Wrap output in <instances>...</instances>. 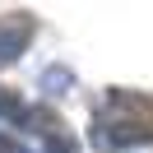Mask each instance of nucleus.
I'll use <instances>...</instances> for the list:
<instances>
[{
	"label": "nucleus",
	"instance_id": "1",
	"mask_svg": "<svg viewBox=\"0 0 153 153\" xmlns=\"http://www.w3.org/2000/svg\"><path fill=\"white\" fill-rule=\"evenodd\" d=\"M97 149H116V144H153V97L130 93V88H111L102 116H97Z\"/></svg>",
	"mask_w": 153,
	"mask_h": 153
},
{
	"label": "nucleus",
	"instance_id": "2",
	"mask_svg": "<svg viewBox=\"0 0 153 153\" xmlns=\"http://www.w3.org/2000/svg\"><path fill=\"white\" fill-rule=\"evenodd\" d=\"M28 42H33V19L28 14H5V19H0V65L14 60Z\"/></svg>",
	"mask_w": 153,
	"mask_h": 153
},
{
	"label": "nucleus",
	"instance_id": "3",
	"mask_svg": "<svg viewBox=\"0 0 153 153\" xmlns=\"http://www.w3.org/2000/svg\"><path fill=\"white\" fill-rule=\"evenodd\" d=\"M0 116H10V121H19V125H23V116H28V107L14 97V88H0Z\"/></svg>",
	"mask_w": 153,
	"mask_h": 153
},
{
	"label": "nucleus",
	"instance_id": "4",
	"mask_svg": "<svg viewBox=\"0 0 153 153\" xmlns=\"http://www.w3.org/2000/svg\"><path fill=\"white\" fill-rule=\"evenodd\" d=\"M0 153H28V149H23V144H14V139H10V134L0 130Z\"/></svg>",
	"mask_w": 153,
	"mask_h": 153
}]
</instances>
